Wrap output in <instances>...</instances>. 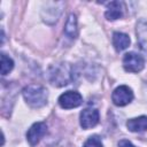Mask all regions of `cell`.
Masks as SVG:
<instances>
[{
	"label": "cell",
	"instance_id": "obj_5",
	"mask_svg": "<svg viewBox=\"0 0 147 147\" xmlns=\"http://www.w3.org/2000/svg\"><path fill=\"white\" fill-rule=\"evenodd\" d=\"M59 105L63 109H71L83 103V96L76 91H67L59 96Z\"/></svg>",
	"mask_w": 147,
	"mask_h": 147
},
{
	"label": "cell",
	"instance_id": "obj_14",
	"mask_svg": "<svg viewBox=\"0 0 147 147\" xmlns=\"http://www.w3.org/2000/svg\"><path fill=\"white\" fill-rule=\"evenodd\" d=\"M14 68V61L5 53L1 54V75H7Z\"/></svg>",
	"mask_w": 147,
	"mask_h": 147
},
{
	"label": "cell",
	"instance_id": "obj_7",
	"mask_svg": "<svg viewBox=\"0 0 147 147\" xmlns=\"http://www.w3.org/2000/svg\"><path fill=\"white\" fill-rule=\"evenodd\" d=\"M47 132V125L44 122H37L34 123L29 131L26 132V139L31 146H36L40 139L46 134Z\"/></svg>",
	"mask_w": 147,
	"mask_h": 147
},
{
	"label": "cell",
	"instance_id": "obj_4",
	"mask_svg": "<svg viewBox=\"0 0 147 147\" xmlns=\"http://www.w3.org/2000/svg\"><path fill=\"white\" fill-rule=\"evenodd\" d=\"M111 100L114 105L118 107H123L129 105L133 100V92L132 90L126 85H119L116 87L111 94Z\"/></svg>",
	"mask_w": 147,
	"mask_h": 147
},
{
	"label": "cell",
	"instance_id": "obj_8",
	"mask_svg": "<svg viewBox=\"0 0 147 147\" xmlns=\"http://www.w3.org/2000/svg\"><path fill=\"white\" fill-rule=\"evenodd\" d=\"M99 111L95 108H86L80 113V125L83 129H90L99 123Z\"/></svg>",
	"mask_w": 147,
	"mask_h": 147
},
{
	"label": "cell",
	"instance_id": "obj_13",
	"mask_svg": "<svg viewBox=\"0 0 147 147\" xmlns=\"http://www.w3.org/2000/svg\"><path fill=\"white\" fill-rule=\"evenodd\" d=\"M64 33L70 38H76L78 34V28H77V18L76 15L70 14L67 18L65 25H64Z\"/></svg>",
	"mask_w": 147,
	"mask_h": 147
},
{
	"label": "cell",
	"instance_id": "obj_6",
	"mask_svg": "<svg viewBox=\"0 0 147 147\" xmlns=\"http://www.w3.org/2000/svg\"><path fill=\"white\" fill-rule=\"evenodd\" d=\"M62 7L63 2H47L46 7H44L41 10L42 20L49 24L56 22L62 13Z\"/></svg>",
	"mask_w": 147,
	"mask_h": 147
},
{
	"label": "cell",
	"instance_id": "obj_12",
	"mask_svg": "<svg viewBox=\"0 0 147 147\" xmlns=\"http://www.w3.org/2000/svg\"><path fill=\"white\" fill-rule=\"evenodd\" d=\"M113 45L117 52H121L129 47L130 37L123 32H114L113 34Z\"/></svg>",
	"mask_w": 147,
	"mask_h": 147
},
{
	"label": "cell",
	"instance_id": "obj_16",
	"mask_svg": "<svg viewBox=\"0 0 147 147\" xmlns=\"http://www.w3.org/2000/svg\"><path fill=\"white\" fill-rule=\"evenodd\" d=\"M118 147H136L132 142H130L129 140H125V139H123V140H121L119 142H118Z\"/></svg>",
	"mask_w": 147,
	"mask_h": 147
},
{
	"label": "cell",
	"instance_id": "obj_1",
	"mask_svg": "<svg viewBox=\"0 0 147 147\" xmlns=\"http://www.w3.org/2000/svg\"><path fill=\"white\" fill-rule=\"evenodd\" d=\"M48 78L49 82L55 86H65L72 79V68L65 62L53 64L48 70Z\"/></svg>",
	"mask_w": 147,
	"mask_h": 147
},
{
	"label": "cell",
	"instance_id": "obj_10",
	"mask_svg": "<svg viewBox=\"0 0 147 147\" xmlns=\"http://www.w3.org/2000/svg\"><path fill=\"white\" fill-rule=\"evenodd\" d=\"M136 32H137V39L140 45V48L147 55V22L139 21L137 23Z\"/></svg>",
	"mask_w": 147,
	"mask_h": 147
},
{
	"label": "cell",
	"instance_id": "obj_9",
	"mask_svg": "<svg viewBox=\"0 0 147 147\" xmlns=\"http://www.w3.org/2000/svg\"><path fill=\"white\" fill-rule=\"evenodd\" d=\"M124 2L122 1H111L107 5V10H106V17L109 21H115L121 18L124 15Z\"/></svg>",
	"mask_w": 147,
	"mask_h": 147
},
{
	"label": "cell",
	"instance_id": "obj_11",
	"mask_svg": "<svg viewBox=\"0 0 147 147\" xmlns=\"http://www.w3.org/2000/svg\"><path fill=\"white\" fill-rule=\"evenodd\" d=\"M126 127L131 132L147 131V116H139V117L129 119L126 122Z\"/></svg>",
	"mask_w": 147,
	"mask_h": 147
},
{
	"label": "cell",
	"instance_id": "obj_2",
	"mask_svg": "<svg viewBox=\"0 0 147 147\" xmlns=\"http://www.w3.org/2000/svg\"><path fill=\"white\" fill-rule=\"evenodd\" d=\"M25 102L32 108H40L46 105L48 93L47 90L40 85H29L22 91Z\"/></svg>",
	"mask_w": 147,
	"mask_h": 147
},
{
	"label": "cell",
	"instance_id": "obj_3",
	"mask_svg": "<svg viewBox=\"0 0 147 147\" xmlns=\"http://www.w3.org/2000/svg\"><path fill=\"white\" fill-rule=\"evenodd\" d=\"M123 67L129 72H139L145 67V60L141 55L134 52H129L123 57Z\"/></svg>",
	"mask_w": 147,
	"mask_h": 147
},
{
	"label": "cell",
	"instance_id": "obj_15",
	"mask_svg": "<svg viewBox=\"0 0 147 147\" xmlns=\"http://www.w3.org/2000/svg\"><path fill=\"white\" fill-rule=\"evenodd\" d=\"M84 147H103V146L101 139L98 136H92L85 141Z\"/></svg>",
	"mask_w": 147,
	"mask_h": 147
}]
</instances>
